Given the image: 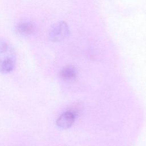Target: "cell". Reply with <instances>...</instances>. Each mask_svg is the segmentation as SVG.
Masks as SVG:
<instances>
[{"mask_svg":"<svg viewBox=\"0 0 146 146\" xmlns=\"http://www.w3.org/2000/svg\"><path fill=\"white\" fill-rule=\"evenodd\" d=\"M16 55L13 48L5 41L0 39V73L11 72L16 66Z\"/></svg>","mask_w":146,"mask_h":146,"instance_id":"obj_1","label":"cell"},{"mask_svg":"<svg viewBox=\"0 0 146 146\" xmlns=\"http://www.w3.org/2000/svg\"><path fill=\"white\" fill-rule=\"evenodd\" d=\"M69 29L64 22H58L50 28L48 36L53 42H60L65 39L69 35Z\"/></svg>","mask_w":146,"mask_h":146,"instance_id":"obj_2","label":"cell"},{"mask_svg":"<svg viewBox=\"0 0 146 146\" xmlns=\"http://www.w3.org/2000/svg\"><path fill=\"white\" fill-rule=\"evenodd\" d=\"M75 120V114L72 111L64 112L57 119L56 125L60 128L67 129L73 124Z\"/></svg>","mask_w":146,"mask_h":146,"instance_id":"obj_3","label":"cell"},{"mask_svg":"<svg viewBox=\"0 0 146 146\" xmlns=\"http://www.w3.org/2000/svg\"><path fill=\"white\" fill-rule=\"evenodd\" d=\"M17 31L22 35L28 36L32 35L35 31L33 23L30 22L23 21L19 22L16 26Z\"/></svg>","mask_w":146,"mask_h":146,"instance_id":"obj_4","label":"cell"},{"mask_svg":"<svg viewBox=\"0 0 146 146\" xmlns=\"http://www.w3.org/2000/svg\"><path fill=\"white\" fill-rule=\"evenodd\" d=\"M78 74L76 68L72 66H67L60 71V78L65 80H72L75 78Z\"/></svg>","mask_w":146,"mask_h":146,"instance_id":"obj_5","label":"cell"}]
</instances>
